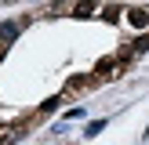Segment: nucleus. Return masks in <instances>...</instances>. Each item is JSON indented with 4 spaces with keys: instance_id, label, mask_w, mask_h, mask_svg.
I'll list each match as a JSON object with an SVG mask.
<instances>
[{
    "instance_id": "obj_6",
    "label": "nucleus",
    "mask_w": 149,
    "mask_h": 145,
    "mask_svg": "<svg viewBox=\"0 0 149 145\" xmlns=\"http://www.w3.org/2000/svg\"><path fill=\"white\" fill-rule=\"evenodd\" d=\"M102 18H106V22H116V18H120V7H116V4L102 7Z\"/></svg>"
},
{
    "instance_id": "obj_1",
    "label": "nucleus",
    "mask_w": 149,
    "mask_h": 145,
    "mask_svg": "<svg viewBox=\"0 0 149 145\" xmlns=\"http://www.w3.org/2000/svg\"><path fill=\"white\" fill-rule=\"evenodd\" d=\"M22 26H26V18L22 22H0V44H15L22 33Z\"/></svg>"
},
{
    "instance_id": "obj_5",
    "label": "nucleus",
    "mask_w": 149,
    "mask_h": 145,
    "mask_svg": "<svg viewBox=\"0 0 149 145\" xmlns=\"http://www.w3.org/2000/svg\"><path fill=\"white\" fill-rule=\"evenodd\" d=\"M146 51H149V36H138V40L127 47V55H124V58H131V55H146Z\"/></svg>"
},
{
    "instance_id": "obj_10",
    "label": "nucleus",
    "mask_w": 149,
    "mask_h": 145,
    "mask_svg": "<svg viewBox=\"0 0 149 145\" xmlns=\"http://www.w3.org/2000/svg\"><path fill=\"white\" fill-rule=\"evenodd\" d=\"M0 55H4V44H0Z\"/></svg>"
},
{
    "instance_id": "obj_9",
    "label": "nucleus",
    "mask_w": 149,
    "mask_h": 145,
    "mask_svg": "<svg viewBox=\"0 0 149 145\" xmlns=\"http://www.w3.org/2000/svg\"><path fill=\"white\" fill-rule=\"evenodd\" d=\"M80 87H91V76H73L69 80V91H80Z\"/></svg>"
},
{
    "instance_id": "obj_2",
    "label": "nucleus",
    "mask_w": 149,
    "mask_h": 145,
    "mask_svg": "<svg viewBox=\"0 0 149 145\" xmlns=\"http://www.w3.org/2000/svg\"><path fill=\"white\" fill-rule=\"evenodd\" d=\"M113 69H120V62H116V58H102V62L95 65V72H98V76H116Z\"/></svg>"
},
{
    "instance_id": "obj_7",
    "label": "nucleus",
    "mask_w": 149,
    "mask_h": 145,
    "mask_svg": "<svg viewBox=\"0 0 149 145\" xmlns=\"http://www.w3.org/2000/svg\"><path fill=\"white\" fill-rule=\"evenodd\" d=\"M58 105H62V94H55V98H47V102L40 105V113H55Z\"/></svg>"
},
{
    "instance_id": "obj_4",
    "label": "nucleus",
    "mask_w": 149,
    "mask_h": 145,
    "mask_svg": "<svg viewBox=\"0 0 149 145\" xmlns=\"http://www.w3.org/2000/svg\"><path fill=\"white\" fill-rule=\"evenodd\" d=\"M91 11H98V4H95V0H80V4L73 7V18H87Z\"/></svg>"
},
{
    "instance_id": "obj_3",
    "label": "nucleus",
    "mask_w": 149,
    "mask_h": 145,
    "mask_svg": "<svg viewBox=\"0 0 149 145\" xmlns=\"http://www.w3.org/2000/svg\"><path fill=\"white\" fill-rule=\"evenodd\" d=\"M127 18H131V26H149V7H131Z\"/></svg>"
},
{
    "instance_id": "obj_8",
    "label": "nucleus",
    "mask_w": 149,
    "mask_h": 145,
    "mask_svg": "<svg viewBox=\"0 0 149 145\" xmlns=\"http://www.w3.org/2000/svg\"><path fill=\"white\" fill-rule=\"evenodd\" d=\"M102 130H106V120H95V123H87L84 134H87V138H95V134H102Z\"/></svg>"
}]
</instances>
